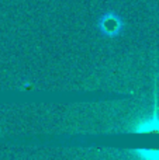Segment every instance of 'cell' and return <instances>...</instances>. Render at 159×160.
Returning a JSON list of instances; mask_svg holds the SVG:
<instances>
[{
  "mask_svg": "<svg viewBox=\"0 0 159 160\" xmlns=\"http://www.w3.org/2000/svg\"><path fill=\"white\" fill-rule=\"evenodd\" d=\"M99 28L109 37H115L123 28V21L114 13H106L99 20Z\"/></svg>",
  "mask_w": 159,
  "mask_h": 160,
  "instance_id": "cell-1",
  "label": "cell"
},
{
  "mask_svg": "<svg viewBox=\"0 0 159 160\" xmlns=\"http://www.w3.org/2000/svg\"><path fill=\"white\" fill-rule=\"evenodd\" d=\"M141 160H159V149H138Z\"/></svg>",
  "mask_w": 159,
  "mask_h": 160,
  "instance_id": "cell-3",
  "label": "cell"
},
{
  "mask_svg": "<svg viewBox=\"0 0 159 160\" xmlns=\"http://www.w3.org/2000/svg\"><path fill=\"white\" fill-rule=\"evenodd\" d=\"M134 131H135V132H141V133H145V132L156 133V132H159V119L154 118V119H151V121L144 122V124L138 125Z\"/></svg>",
  "mask_w": 159,
  "mask_h": 160,
  "instance_id": "cell-2",
  "label": "cell"
}]
</instances>
